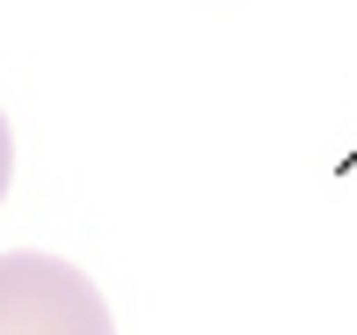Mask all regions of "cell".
<instances>
[{
	"mask_svg": "<svg viewBox=\"0 0 357 335\" xmlns=\"http://www.w3.org/2000/svg\"><path fill=\"white\" fill-rule=\"evenodd\" d=\"M8 182H15V139H8V117H0V197H8Z\"/></svg>",
	"mask_w": 357,
	"mask_h": 335,
	"instance_id": "obj_2",
	"label": "cell"
},
{
	"mask_svg": "<svg viewBox=\"0 0 357 335\" xmlns=\"http://www.w3.org/2000/svg\"><path fill=\"white\" fill-rule=\"evenodd\" d=\"M0 335H117L95 277L59 255H0Z\"/></svg>",
	"mask_w": 357,
	"mask_h": 335,
	"instance_id": "obj_1",
	"label": "cell"
}]
</instances>
